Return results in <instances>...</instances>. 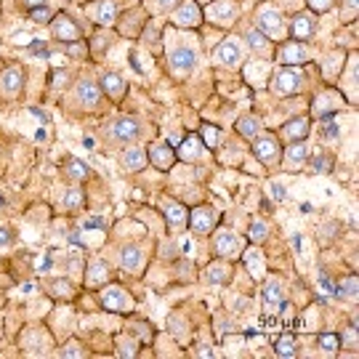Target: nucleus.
<instances>
[{"label": "nucleus", "mask_w": 359, "mask_h": 359, "mask_svg": "<svg viewBox=\"0 0 359 359\" xmlns=\"http://www.w3.org/2000/svg\"><path fill=\"white\" fill-rule=\"evenodd\" d=\"M304 86H306V75H304L301 67H280L269 80L271 93L280 96V99H287V96L301 93Z\"/></svg>", "instance_id": "f257e3e1"}, {"label": "nucleus", "mask_w": 359, "mask_h": 359, "mask_svg": "<svg viewBox=\"0 0 359 359\" xmlns=\"http://www.w3.org/2000/svg\"><path fill=\"white\" fill-rule=\"evenodd\" d=\"M256 29H261L269 40H283L287 38V25H285L283 13L277 11V6L264 3L256 11Z\"/></svg>", "instance_id": "f03ea898"}, {"label": "nucleus", "mask_w": 359, "mask_h": 359, "mask_svg": "<svg viewBox=\"0 0 359 359\" xmlns=\"http://www.w3.org/2000/svg\"><path fill=\"white\" fill-rule=\"evenodd\" d=\"M203 16L210 25L231 27L240 19V3L237 0H210L208 6H203Z\"/></svg>", "instance_id": "7ed1b4c3"}, {"label": "nucleus", "mask_w": 359, "mask_h": 359, "mask_svg": "<svg viewBox=\"0 0 359 359\" xmlns=\"http://www.w3.org/2000/svg\"><path fill=\"white\" fill-rule=\"evenodd\" d=\"M170 22L179 29H197L203 27L205 16H203V6L197 0H181L179 6L170 11Z\"/></svg>", "instance_id": "20e7f679"}, {"label": "nucleus", "mask_w": 359, "mask_h": 359, "mask_svg": "<svg viewBox=\"0 0 359 359\" xmlns=\"http://www.w3.org/2000/svg\"><path fill=\"white\" fill-rule=\"evenodd\" d=\"M253 157L264 165H277L283 163V144L277 136H256L253 139Z\"/></svg>", "instance_id": "39448f33"}, {"label": "nucleus", "mask_w": 359, "mask_h": 359, "mask_svg": "<svg viewBox=\"0 0 359 359\" xmlns=\"http://www.w3.org/2000/svg\"><path fill=\"white\" fill-rule=\"evenodd\" d=\"M99 301H102V306L107 309V311H120V314H128V311H133V306H136L130 293L123 290L120 285H104Z\"/></svg>", "instance_id": "423d86ee"}, {"label": "nucleus", "mask_w": 359, "mask_h": 359, "mask_svg": "<svg viewBox=\"0 0 359 359\" xmlns=\"http://www.w3.org/2000/svg\"><path fill=\"white\" fill-rule=\"evenodd\" d=\"M218 218H221V213H218L216 208L200 205V208H194V210H189L187 226H189L192 234H210V231L218 226Z\"/></svg>", "instance_id": "0eeeda50"}, {"label": "nucleus", "mask_w": 359, "mask_h": 359, "mask_svg": "<svg viewBox=\"0 0 359 359\" xmlns=\"http://www.w3.org/2000/svg\"><path fill=\"white\" fill-rule=\"evenodd\" d=\"M245 248H248V240L240 237V234H234V231L221 229V231H216V237H213V250H216L221 258H240Z\"/></svg>", "instance_id": "6e6552de"}, {"label": "nucleus", "mask_w": 359, "mask_h": 359, "mask_svg": "<svg viewBox=\"0 0 359 359\" xmlns=\"http://www.w3.org/2000/svg\"><path fill=\"white\" fill-rule=\"evenodd\" d=\"M107 133H109V139L115 144H126L128 147L130 142H136L142 136V126H139L136 117H117V120L109 123Z\"/></svg>", "instance_id": "1a4fd4ad"}, {"label": "nucleus", "mask_w": 359, "mask_h": 359, "mask_svg": "<svg viewBox=\"0 0 359 359\" xmlns=\"http://www.w3.org/2000/svg\"><path fill=\"white\" fill-rule=\"evenodd\" d=\"M194 67H197V53H194L189 46H179V48L168 51V69L176 77L192 75Z\"/></svg>", "instance_id": "9d476101"}, {"label": "nucleus", "mask_w": 359, "mask_h": 359, "mask_svg": "<svg viewBox=\"0 0 359 359\" xmlns=\"http://www.w3.org/2000/svg\"><path fill=\"white\" fill-rule=\"evenodd\" d=\"M314 32H317V13H311V11L295 13L293 22H290V27H287V35H290V40H298V43H306Z\"/></svg>", "instance_id": "9b49d317"}, {"label": "nucleus", "mask_w": 359, "mask_h": 359, "mask_svg": "<svg viewBox=\"0 0 359 359\" xmlns=\"http://www.w3.org/2000/svg\"><path fill=\"white\" fill-rule=\"evenodd\" d=\"M277 62L280 67H301L309 62V51L304 43L298 40H285L283 46L277 48Z\"/></svg>", "instance_id": "f8f14e48"}, {"label": "nucleus", "mask_w": 359, "mask_h": 359, "mask_svg": "<svg viewBox=\"0 0 359 359\" xmlns=\"http://www.w3.org/2000/svg\"><path fill=\"white\" fill-rule=\"evenodd\" d=\"M51 35L59 43H77V40L83 38V32H80V27L67 16V13H53L51 19Z\"/></svg>", "instance_id": "ddd939ff"}, {"label": "nucleus", "mask_w": 359, "mask_h": 359, "mask_svg": "<svg viewBox=\"0 0 359 359\" xmlns=\"http://www.w3.org/2000/svg\"><path fill=\"white\" fill-rule=\"evenodd\" d=\"M218 62L226 67H240L245 59V43L240 38H234V35H229V38H224V43L218 46Z\"/></svg>", "instance_id": "4468645a"}, {"label": "nucleus", "mask_w": 359, "mask_h": 359, "mask_svg": "<svg viewBox=\"0 0 359 359\" xmlns=\"http://www.w3.org/2000/svg\"><path fill=\"white\" fill-rule=\"evenodd\" d=\"M149 163H152L157 170H170V168L176 165V147L170 142H157L149 147Z\"/></svg>", "instance_id": "2eb2a0df"}, {"label": "nucleus", "mask_w": 359, "mask_h": 359, "mask_svg": "<svg viewBox=\"0 0 359 359\" xmlns=\"http://www.w3.org/2000/svg\"><path fill=\"white\" fill-rule=\"evenodd\" d=\"M344 107V96H338L335 90H322L320 96L314 99V115L320 117V120H327V117H333L338 109Z\"/></svg>", "instance_id": "dca6fc26"}, {"label": "nucleus", "mask_w": 359, "mask_h": 359, "mask_svg": "<svg viewBox=\"0 0 359 359\" xmlns=\"http://www.w3.org/2000/svg\"><path fill=\"white\" fill-rule=\"evenodd\" d=\"M338 83H341V90L346 93L348 104H357V53H348V65L346 69H341L338 75Z\"/></svg>", "instance_id": "f3484780"}, {"label": "nucleus", "mask_w": 359, "mask_h": 359, "mask_svg": "<svg viewBox=\"0 0 359 359\" xmlns=\"http://www.w3.org/2000/svg\"><path fill=\"white\" fill-rule=\"evenodd\" d=\"M99 88H102V93H107V99H112L115 104L123 102V99H126V93H128L126 80L117 75V72H104L102 80H99Z\"/></svg>", "instance_id": "a211bd4d"}, {"label": "nucleus", "mask_w": 359, "mask_h": 359, "mask_svg": "<svg viewBox=\"0 0 359 359\" xmlns=\"http://www.w3.org/2000/svg\"><path fill=\"white\" fill-rule=\"evenodd\" d=\"M86 11L90 13V19L96 22V25L102 27H109L117 22V3L115 0H96L93 6H88Z\"/></svg>", "instance_id": "6ab92c4d"}, {"label": "nucleus", "mask_w": 359, "mask_h": 359, "mask_svg": "<svg viewBox=\"0 0 359 359\" xmlns=\"http://www.w3.org/2000/svg\"><path fill=\"white\" fill-rule=\"evenodd\" d=\"M75 96L77 102L83 104V107H88V109H96L102 104V88L93 80H88V77H83L75 86Z\"/></svg>", "instance_id": "aec40b11"}, {"label": "nucleus", "mask_w": 359, "mask_h": 359, "mask_svg": "<svg viewBox=\"0 0 359 359\" xmlns=\"http://www.w3.org/2000/svg\"><path fill=\"white\" fill-rule=\"evenodd\" d=\"M205 154V144L200 136H187L184 142L176 147V160L181 163H194V160H200Z\"/></svg>", "instance_id": "412c9836"}, {"label": "nucleus", "mask_w": 359, "mask_h": 359, "mask_svg": "<svg viewBox=\"0 0 359 359\" xmlns=\"http://www.w3.org/2000/svg\"><path fill=\"white\" fill-rule=\"evenodd\" d=\"M22 88H25V72L19 67H6L0 72V90L6 96H16V93H22Z\"/></svg>", "instance_id": "4be33fe9"}, {"label": "nucleus", "mask_w": 359, "mask_h": 359, "mask_svg": "<svg viewBox=\"0 0 359 359\" xmlns=\"http://www.w3.org/2000/svg\"><path fill=\"white\" fill-rule=\"evenodd\" d=\"M309 130H311V120L309 117H293V120H287L283 126V139H287V142H306Z\"/></svg>", "instance_id": "5701e85b"}, {"label": "nucleus", "mask_w": 359, "mask_h": 359, "mask_svg": "<svg viewBox=\"0 0 359 359\" xmlns=\"http://www.w3.org/2000/svg\"><path fill=\"white\" fill-rule=\"evenodd\" d=\"M240 258L245 261V269H248V274H250V277L261 280V277L266 274V261H264V253H261L258 248H245Z\"/></svg>", "instance_id": "b1692460"}, {"label": "nucleus", "mask_w": 359, "mask_h": 359, "mask_svg": "<svg viewBox=\"0 0 359 359\" xmlns=\"http://www.w3.org/2000/svg\"><path fill=\"white\" fill-rule=\"evenodd\" d=\"M120 163H123V168L130 170V173H139V170L147 168L149 157H147V152H144L142 147H128L126 152L120 154Z\"/></svg>", "instance_id": "393cba45"}, {"label": "nucleus", "mask_w": 359, "mask_h": 359, "mask_svg": "<svg viewBox=\"0 0 359 359\" xmlns=\"http://www.w3.org/2000/svg\"><path fill=\"white\" fill-rule=\"evenodd\" d=\"M144 261H147V256H144V250L139 245H128V248L120 250V264H123L126 271H142Z\"/></svg>", "instance_id": "a878e982"}, {"label": "nucleus", "mask_w": 359, "mask_h": 359, "mask_svg": "<svg viewBox=\"0 0 359 359\" xmlns=\"http://www.w3.org/2000/svg\"><path fill=\"white\" fill-rule=\"evenodd\" d=\"M163 210H165L168 226H173V229L187 226V216H189V210L181 205V203H176V200H165V203H163Z\"/></svg>", "instance_id": "bb28decb"}, {"label": "nucleus", "mask_w": 359, "mask_h": 359, "mask_svg": "<svg viewBox=\"0 0 359 359\" xmlns=\"http://www.w3.org/2000/svg\"><path fill=\"white\" fill-rule=\"evenodd\" d=\"M109 283V266L104 264V261H90L88 264V274H86V285L88 287H104V285Z\"/></svg>", "instance_id": "cd10ccee"}, {"label": "nucleus", "mask_w": 359, "mask_h": 359, "mask_svg": "<svg viewBox=\"0 0 359 359\" xmlns=\"http://www.w3.org/2000/svg\"><path fill=\"white\" fill-rule=\"evenodd\" d=\"M285 152V165L287 168H301V165H306V160H309V147L306 142H293L287 149H283Z\"/></svg>", "instance_id": "c85d7f7f"}, {"label": "nucleus", "mask_w": 359, "mask_h": 359, "mask_svg": "<svg viewBox=\"0 0 359 359\" xmlns=\"http://www.w3.org/2000/svg\"><path fill=\"white\" fill-rule=\"evenodd\" d=\"M205 280L210 285H226L231 280V266L226 261H213V264H208Z\"/></svg>", "instance_id": "c756f323"}, {"label": "nucleus", "mask_w": 359, "mask_h": 359, "mask_svg": "<svg viewBox=\"0 0 359 359\" xmlns=\"http://www.w3.org/2000/svg\"><path fill=\"white\" fill-rule=\"evenodd\" d=\"M264 304L269 309H280L285 306V293H283V285L277 283V280H269V283L264 285Z\"/></svg>", "instance_id": "7c9ffc66"}, {"label": "nucleus", "mask_w": 359, "mask_h": 359, "mask_svg": "<svg viewBox=\"0 0 359 359\" xmlns=\"http://www.w3.org/2000/svg\"><path fill=\"white\" fill-rule=\"evenodd\" d=\"M335 295L344 298V301H348V304H357V298H359L357 274H348V277H344L341 283L335 285Z\"/></svg>", "instance_id": "2f4dec72"}, {"label": "nucleus", "mask_w": 359, "mask_h": 359, "mask_svg": "<svg viewBox=\"0 0 359 359\" xmlns=\"http://www.w3.org/2000/svg\"><path fill=\"white\" fill-rule=\"evenodd\" d=\"M261 130H264V126H261V120H258L256 115H243L240 120H237V133L243 136V139H256V136H261Z\"/></svg>", "instance_id": "473e14b6"}, {"label": "nucleus", "mask_w": 359, "mask_h": 359, "mask_svg": "<svg viewBox=\"0 0 359 359\" xmlns=\"http://www.w3.org/2000/svg\"><path fill=\"white\" fill-rule=\"evenodd\" d=\"M245 43H248V46H250V48H253V51H256V53H261V56H266V53L274 51V48H271V46H269L271 40L266 38V35H264L261 29H256V27L245 32Z\"/></svg>", "instance_id": "72a5a7b5"}, {"label": "nucleus", "mask_w": 359, "mask_h": 359, "mask_svg": "<svg viewBox=\"0 0 359 359\" xmlns=\"http://www.w3.org/2000/svg\"><path fill=\"white\" fill-rule=\"evenodd\" d=\"M274 354L285 359L298 357V341H295L293 335H280V338L274 341Z\"/></svg>", "instance_id": "f704fd0d"}, {"label": "nucleus", "mask_w": 359, "mask_h": 359, "mask_svg": "<svg viewBox=\"0 0 359 359\" xmlns=\"http://www.w3.org/2000/svg\"><path fill=\"white\" fill-rule=\"evenodd\" d=\"M306 165L311 168V173H330V170H333V165H335V160H333V154L320 152L317 157H309Z\"/></svg>", "instance_id": "c9c22d12"}, {"label": "nucleus", "mask_w": 359, "mask_h": 359, "mask_svg": "<svg viewBox=\"0 0 359 359\" xmlns=\"http://www.w3.org/2000/svg\"><path fill=\"white\" fill-rule=\"evenodd\" d=\"M65 170H67V176H69L72 181H86L90 176V168L86 165L83 160H77V157H69V160H67Z\"/></svg>", "instance_id": "e433bc0d"}, {"label": "nucleus", "mask_w": 359, "mask_h": 359, "mask_svg": "<svg viewBox=\"0 0 359 359\" xmlns=\"http://www.w3.org/2000/svg\"><path fill=\"white\" fill-rule=\"evenodd\" d=\"M266 237H269V224H266L264 218H253V221H250V229H248V240L261 245Z\"/></svg>", "instance_id": "4c0bfd02"}, {"label": "nucleus", "mask_w": 359, "mask_h": 359, "mask_svg": "<svg viewBox=\"0 0 359 359\" xmlns=\"http://www.w3.org/2000/svg\"><path fill=\"white\" fill-rule=\"evenodd\" d=\"M357 341H359V335H357V320H351V322H348L346 330L338 335V346H344V348H348V351H354V354H357V346H359Z\"/></svg>", "instance_id": "58836bf2"}, {"label": "nucleus", "mask_w": 359, "mask_h": 359, "mask_svg": "<svg viewBox=\"0 0 359 359\" xmlns=\"http://www.w3.org/2000/svg\"><path fill=\"white\" fill-rule=\"evenodd\" d=\"M83 203H86V194H83V189H80V187L67 189L65 197H62V205H65L67 210H77V208H83Z\"/></svg>", "instance_id": "ea45409f"}, {"label": "nucleus", "mask_w": 359, "mask_h": 359, "mask_svg": "<svg viewBox=\"0 0 359 359\" xmlns=\"http://www.w3.org/2000/svg\"><path fill=\"white\" fill-rule=\"evenodd\" d=\"M341 69H344V53H330V56L325 59V67H322L325 77L341 75Z\"/></svg>", "instance_id": "a19ab883"}, {"label": "nucleus", "mask_w": 359, "mask_h": 359, "mask_svg": "<svg viewBox=\"0 0 359 359\" xmlns=\"http://www.w3.org/2000/svg\"><path fill=\"white\" fill-rule=\"evenodd\" d=\"M203 144H205V149H216L218 142H221V128L216 126H210V123H203Z\"/></svg>", "instance_id": "79ce46f5"}, {"label": "nucleus", "mask_w": 359, "mask_h": 359, "mask_svg": "<svg viewBox=\"0 0 359 359\" xmlns=\"http://www.w3.org/2000/svg\"><path fill=\"white\" fill-rule=\"evenodd\" d=\"M181 0H147V11L154 13H170Z\"/></svg>", "instance_id": "37998d69"}, {"label": "nucleus", "mask_w": 359, "mask_h": 359, "mask_svg": "<svg viewBox=\"0 0 359 359\" xmlns=\"http://www.w3.org/2000/svg\"><path fill=\"white\" fill-rule=\"evenodd\" d=\"M117 354H120V357H136V354H139V346H136V341L123 335V338L117 341Z\"/></svg>", "instance_id": "c03bdc74"}, {"label": "nucleus", "mask_w": 359, "mask_h": 359, "mask_svg": "<svg viewBox=\"0 0 359 359\" xmlns=\"http://www.w3.org/2000/svg\"><path fill=\"white\" fill-rule=\"evenodd\" d=\"M29 19L38 22V25H51L53 13L48 6H38V8H29Z\"/></svg>", "instance_id": "a18cd8bd"}, {"label": "nucleus", "mask_w": 359, "mask_h": 359, "mask_svg": "<svg viewBox=\"0 0 359 359\" xmlns=\"http://www.w3.org/2000/svg\"><path fill=\"white\" fill-rule=\"evenodd\" d=\"M306 6L311 13H327L335 6V0H306Z\"/></svg>", "instance_id": "49530a36"}, {"label": "nucleus", "mask_w": 359, "mask_h": 359, "mask_svg": "<svg viewBox=\"0 0 359 359\" xmlns=\"http://www.w3.org/2000/svg\"><path fill=\"white\" fill-rule=\"evenodd\" d=\"M317 341H320V346L325 348V351H335V348H338V335L335 333H322Z\"/></svg>", "instance_id": "de8ad7c7"}, {"label": "nucleus", "mask_w": 359, "mask_h": 359, "mask_svg": "<svg viewBox=\"0 0 359 359\" xmlns=\"http://www.w3.org/2000/svg\"><path fill=\"white\" fill-rule=\"evenodd\" d=\"M322 136H325V139H341V128H338V123L327 120V123L322 126Z\"/></svg>", "instance_id": "09e8293b"}, {"label": "nucleus", "mask_w": 359, "mask_h": 359, "mask_svg": "<svg viewBox=\"0 0 359 359\" xmlns=\"http://www.w3.org/2000/svg\"><path fill=\"white\" fill-rule=\"evenodd\" d=\"M269 197L271 200H277V203H283L285 197H287V194H285V187L280 184V181H271L269 184Z\"/></svg>", "instance_id": "8fccbe9b"}, {"label": "nucleus", "mask_w": 359, "mask_h": 359, "mask_svg": "<svg viewBox=\"0 0 359 359\" xmlns=\"http://www.w3.org/2000/svg\"><path fill=\"white\" fill-rule=\"evenodd\" d=\"M253 65H256V69H253V67H245V77H248V80L258 77L261 72H269V65H264V62H253Z\"/></svg>", "instance_id": "3c124183"}, {"label": "nucleus", "mask_w": 359, "mask_h": 359, "mask_svg": "<svg viewBox=\"0 0 359 359\" xmlns=\"http://www.w3.org/2000/svg\"><path fill=\"white\" fill-rule=\"evenodd\" d=\"M59 354H62V357H83V354H86V351H83V348L77 346L75 341H69V344H67V346L62 348V351H59Z\"/></svg>", "instance_id": "603ef678"}, {"label": "nucleus", "mask_w": 359, "mask_h": 359, "mask_svg": "<svg viewBox=\"0 0 359 359\" xmlns=\"http://www.w3.org/2000/svg\"><path fill=\"white\" fill-rule=\"evenodd\" d=\"M53 290H56L59 295H67V298L75 293V287H72L69 283H62V280H56V283H53Z\"/></svg>", "instance_id": "864d4df0"}, {"label": "nucleus", "mask_w": 359, "mask_h": 359, "mask_svg": "<svg viewBox=\"0 0 359 359\" xmlns=\"http://www.w3.org/2000/svg\"><path fill=\"white\" fill-rule=\"evenodd\" d=\"M29 51L35 53V56H48V46H46L43 40H32V43H29Z\"/></svg>", "instance_id": "5fc2aeb1"}, {"label": "nucleus", "mask_w": 359, "mask_h": 359, "mask_svg": "<svg viewBox=\"0 0 359 359\" xmlns=\"http://www.w3.org/2000/svg\"><path fill=\"white\" fill-rule=\"evenodd\" d=\"M11 240H13L11 229H8V226H0V245L6 248V245H11Z\"/></svg>", "instance_id": "6e6d98bb"}, {"label": "nucleus", "mask_w": 359, "mask_h": 359, "mask_svg": "<svg viewBox=\"0 0 359 359\" xmlns=\"http://www.w3.org/2000/svg\"><path fill=\"white\" fill-rule=\"evenodd\" d=\"M194 354H200V357H216L218 351H216V348H205V346H200V348H194Z\"/></svg>", "instance_id": "4d7b16f0"}, {"label": "nucleus", "mask_w": 359, "mask_h": 359, "mask_svg": "<svg viewBox=\"0 0 359 359\" xmlns=\"http://www.w3.org/2000/svg\"><path fill=\"white\" fill-rule=\"evenodd\" d=\"M83 226L86 229H90V226H104V221L102 218H88V221H83Z\"/></svg>", "instance_id": "13d9d810"}, {"label": "nucleus", "mask_w": 359, "mask_h": 359, "mask_svg": "<svg viewBox=\"0 0 359 359\" xmlns=\"http://www.w3.org/2000/svg\"><path fill=\"white\" fill-rule=\"evenodd\" d=\"M27 8H38V6H46V0H22Z\"/></svg>", "instance_id": "bf43d9fd"}, {"label": "nucleus", "mask_w": 359, "mask_h": 359, "mask_svg": "<svg viewBox=\"0 0 359 359\" xmlns=\"http://www.w3.org/2000/svg\"><path fill=\"white\" fill-rule=\"evenodd\" d=\"M338 3H341V6H344V8H351V11H354V8H357V0H338Z\"/></svg>", "instance_id": "052dcab7"}, {"label": "nucleus", "mask_w": 359, "mask_h": 359, "mask_svg": "<svg viewBox=\"0 0 359 359\" xmlns=\"http://www.w3.org/2000/svg\"><path fill=\"white\" fill-rule=\"evenodd\" d=\"M197 3H200V6H208V3H210V0H197Z\"/></svg>", "instance_id": "680f3d73"}]
</instances>
